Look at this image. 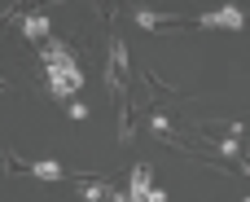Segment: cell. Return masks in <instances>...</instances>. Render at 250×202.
Listing matches in <instances>:
<instances>
[{
    "mask_svg": "<svg viewBox=\"0 0 250 202\" xmlns=\"http://www.w3.org/2000/svg\"><path fill=\"white\" fill-rule=\"evenodd\" d=\"M44 70H48V88H53L57 101H66V97L83 84L79 62H70V53H66L62 44H48V48H44Z\"/></svg>",
    "mask_w": 250,
    "mask_h": 202,
    "instance_id": "1",
    "label": "cell"
},
{
    "mask_svg": "<svg viewBox=\"0 0 250 202\" xmlns=\"http://www.w3.org/2000/svg\"><path fill=\"white\" fill-rule=\"evenodd\" d=\"M127 198H132V202H167V194H163V189H154V176H149V167H132Z\"/></svg>",
    "mask_w": 250,
    "mask_h": 202,
    "instance_id": "2",
    "label": "cell"
},
{
    "mask_svg": "<svg viewBox=\"0 0 250 202\" xmlns=\"http://www.w3.org/2000/svg\"><path fill=\"white\" fill-rule=\"evenodd\" d=\"M198 26H211V31H242V26H246V13H242V9H233V4H224V9L202 13V18H198Z\"/></svg>",
    "mask_w": 250,
    "mask_h": 202,
    "instance_id": "3",
    "label": "cell"
},
{
    "mask_svg": "<svg viewBox=\"0 0 250 202\" xmlns=\"http://www.w3.org/2000/svg\"><path fill=\"white\" fill-rule=\"evenodd\" d=\"M123 75H127V48H123V40H114V44H110V66H105V84H110L114 92H123Z\"/></svg>",
    "mask_w": 250,
    "mask_h": 202,
    "instance_id": "4",
    "label": "cell"
},
{
    "mask_svg": "<svg viewBox=\"0 0 250 202\" xmlns=\"http://www.w3.org/2000/svg\"><path fill=\"white\" fill-rule=\"evenodd\" d=\"M18 172L40 176V180H66V167H57V163H18Z\"/></svg>",
    "mask_w": 250,
    "mask_h": 202,
    "instance_id": "5",
    "label": "cell"
},
{
    "mask_svg": "<svg viewBox=\"0 0 250 202\" xmlns=\"http://www.w3.org/2000/svg\"><path fill=\"white\" fill-rule=\"evenodd\" d=\"M22 31H26V40H35V44H48V18H44V13H31V18L22 22Z\"/></svg>",
    "mask_w": 250,
    "mask_h": 202,
    "instance_id": "6",
    "label": "cell"
},
{
    "mask_svg": "<svg viewBox=\"0 0 250 202\" xmlns=\"http://www.w3.org/2000/svg\"><path fill=\"white\" fill-rule=\"evenodd\" d=\"M136 18H141V26H158V22H176V13H149V9H141Z\"/></svg>",
    "mask_w": 250,
    "mask_h": 202,
    "instance_id": "7",
    "label": "cell"
},
{
    "mask_svg": "<svg viewBox=\"0 0 250 202\" xmlns=\"http://www.w3.org/2000/svg\"><path fill=\"white\" fill-rule=\"evenodd\" d=\"M66 110H70V119H88V106L83 101H66Z\"/></svg>",
    "mask_w": 250,
    "mask_h": 202,
    "instance_id": "8",
    "label": "cell"
},
{
    "mask_svg": "<svg viewBox=\"0 0 250 202\" xmlns=\"http://www.w3.org/2000/svg\"><path fill=\"white\" fill-rule=\"evenodd\" d=\"M114 202H132V198H127V194H114Z\"/></svg>",
    "mask_w": 250,
    "mask_h": 202,
    "instance_id": "9",
    "label": "cell"
},
{
    "mask_svg": "<svg viewBox=\"0 0 250 202\" xmlns=\"http://www.w3.org/2000/svg\"><path fill=\"white\" fill-rule=\"evenodd\" d=\"M242 167H246V176H250V158H246V163H242Z\"/></svg>",
    "mask_w": 250,
    "mask_h": 202,
    "instance_id": "10",
    "label": "cell"
}]
</instances>
